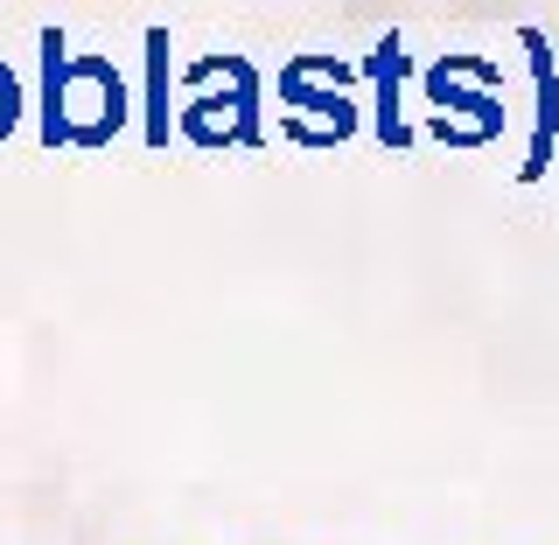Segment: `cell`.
Here are the masks:
<instances>
[{"mask_svg": "<svg viewBox=\"0 0 559 545\" xmlns=\"http://www.w3.org/2000/svg\"><path fill=\"white\" fill-rule=\"evenodd\" d=\"M133 119L127 78L112 57H78L63 28H43V105H35V133L43 147H112Z\"/></svg>", "mask_w": 559, "mask_h": 545, "instance_id": "1", "label": "cell"}, {"mask_svg": "<svg viewBox=\"0 0 559 545\" xmlns=\"http://www.w3.org/2000/svg\"><path fill=\"white\" fill-rule=\"evenodd\" d=\"M189 98L175 105V133L189 147L217 154V147H259L266 119H259V70L245 57H203L189 63Z\"/></svg>", "mask_w": 559, "mask_h": 545, "instance_id": "2", "label": "cell"}, {"mask_svg": "<svg viewBox=\"0 0 559 545\" xmlns=\"http://www.w3.org/2000/svg\"><path fill=\"white\" fill-rule=\"evenodd\" d=\"M349 78L357 70L336 63V57H294L280 70V105H294L287 133L308 140V147H343L349 133H357V98H349Z\"/></svg>", "mask_w": 559, "mask_h": 545, "instance_id": "3", "label": "cell"}, {"mask_svg": "<svg viewBox=\"0 0 559 545\" xmlns=\"http://www.w3.org/2000/svg\"><path fill=\"white\" fill-rule=\"evenodd\" d=\"M427 105H433V119L468 112V133L497 140L503 133V70L483 57H441L427 70Z\"/></svg>", "mask_w": 559, "mask_h": 545, "instance_id": "4", "label": "cell"}, {"mask_svg": "<svg viewBox=\"0 0 559 545\" xmlns=\"http://www.w3.org/2000/svg\"><path fill=\"white\" fill-rule=\"evenodd\" d=\"M399 70H406V49H399V35H384L371 57H364L371 105H378V140H384V147H413V127H406V112H399Z\"/></svg>", "mask_w": 559, "mask_h": 545, "instance_id": "5", "label": "cell"}, {"mask_svg": "<svg viewBox=\"0 0 559 545\" xmlns=\"http://www.w3.org/2000/svg\"><path fill=\"white\" fill-rule=\"evenodd\" d=\"M524 49H532V84H538V127H532V162H524V175H546L552 140H559V70H552V49L538 28H524Z\"/></svg>", "mask_w": 559, "mask_h": 545, "instance_id": "6", "label": "cell"}, {"mask_svg": "<svg viewBox=\"0 0 559 545\" xmlns=\"http://www.w3.org/2000/svg\"><path fill=\"white\" fill-rule=\"evenodd\" d=\"M147 147H168L175 105H168V28H147Z\"/></svg>", "mask_w": 559, "mask_h": 545, "instance_id": "7", "label": "cell"}, {"mask_svg": "<svg viewBox=\"0 0 559 545\" xmlns=\"http://www.w3.org/2000/svg\"><path fill=\"white\" fill-rule=\"evenodd\" d=\"M22 112H28V92H22V78H14V70L0 63V140L22 127Z\"/></svg>", "mask_w": 559, "mask_h": 545, "instance_id": "8", "label": "cell"}]
</instances>
